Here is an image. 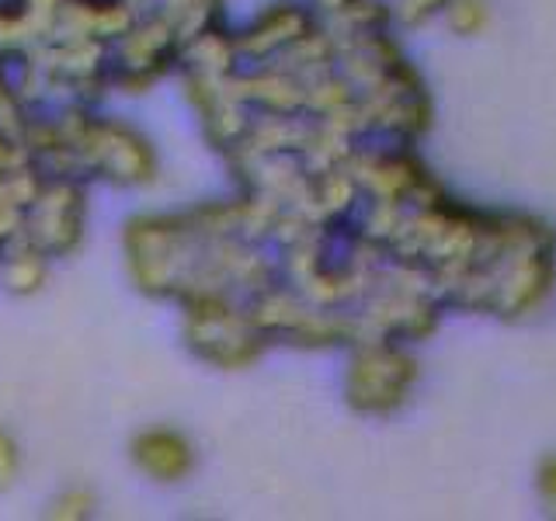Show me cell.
Segmentation results:
<instances>
[{
	"label": "cell",
	"mask_w": 556,
	"mask_h": 521,
	"mask_svg": "<svg viewBox=\"0 0 556 521\" xmlns=\"http://www.w3.org/2000/svg\"><path fill=\"white\" fill-rule=\"evenodd\" d=\"M535 486H539V494H543V500H546V511L556 518V456H546L543 462H539Z\"/></svg>",
	"instance_id": "3957f363"
},
{
	"label": "cell",
	"mask_w": 556,
	"mask_h": 521,
	"mask_svg": "<svg viewBox=\"0 0 556 521\" xmlns=\"http://www.w3.org/2000/svg\"><path fill=\"white\" fill-rule=\"evenodd\" d=\"M410 382V365L400 361V358H382L376 361L372 369L362 372V399L365 404H393V399L404 393V386Z\"/></svg>",
	"instance_id": "6da1fadb"
},
{
	"label": "cell",
	"mask_w": 556,
	"mask_h": 521,
	"mask_svg": "<svg viewBox=\"0 0 556 521\" xmlns=\"http://www.w3.org/2000/svg\"><path fill=\"white\" fill-rule=\"evenodd\" d=\"M442 11L456 35H477L486 25V0H445Z\"/></svg>",
	"instance_id": "7a4b0ae2"
}]
</instances>
